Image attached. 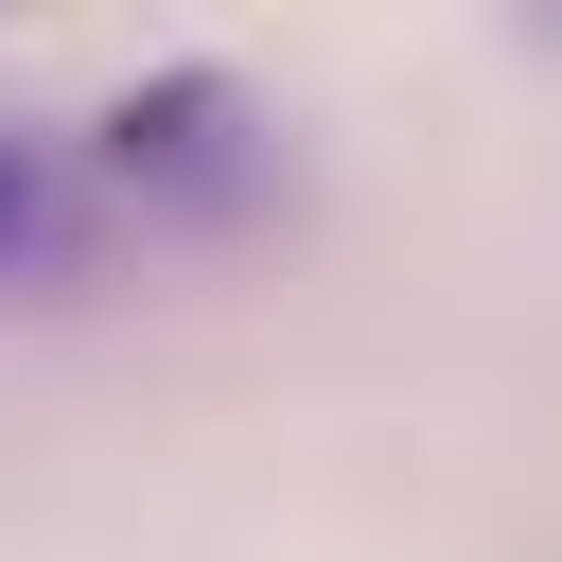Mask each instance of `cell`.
I'll return each mask as SVG.
<instances>
[{
  "instance_id": "cell-1",
  "label": "cell",
  "mask_w": 562,
  "mask_h": 562,
  "mask_svg": "<svg viewBox=\"0 0 562 562\" xmlns=\"http://www.w3.org/2000/svg\"><path fill=\"white\" fill-rule=\"evenodd\" d=\"M228 123H246L228 70H158V88L105 105V176H123V193H140V176H158V193H211V176H228Z\"/></svg>"
},
{
  "instance_id": "cell-2",
  "label": "cell",
  "mask_w": 562,
  "mask_h": 562,
  "mask_svg": "<svg viewBox=\"0 0 562 562\" xmlns=\"http://www.w3.org/2000/svg\"><path fill=\"white\" fill-rule=\"evenodd\" d=\"M18 228H35V140L0 123V263H18Z\"/></svg>"
}]
</instances>
